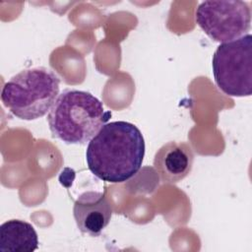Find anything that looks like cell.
<instances>
[{
	"instance_id": "obj_1",
	"label": "cell",
	"mask_w": 252,
	"mask_h": 252,
	"mask_svg": "<svg viewBox=\"0 0 252 252\" xmlns=\"http://www.w3.org/2000/svg\"><path fill=\"white\" fill-rule=\"evenodd\" d=\"M145 149L144 137L136 125L126 121L108 122L89 142L87 165L100 180L122 183L140 170Z\"/></svg>"
},
{
	"instance_id": "obj_2",
	"label": "cell",
	"mask_w": 252,
	"mask_h": 252,
	"mask_svg": "<svg viewBox=\"0 0 252 252\" xmlns=\"http://www.w3.org/2000/svg\"><path fill=\"white\" fill-rule=\"evenodd\" d=\"M111 112L89 92L64 90L56 98L47 115L54 138L68 145L89 143L109 120Z\"/></svg>"
},
{
	"instance_id": "obj_3",
	"label": "cell",
	"mask_w": 252,
	"mask_h": 252,
	"mask_svg": "<svg viewBox=\"0 0 252 252\" xmlns=\"http://www.w3.org/2000/svg\"><path fill=\"white\" fill-rule=\"evenodd\" d=\"M60 79L45 67L22 70L5 83L1 100L16 117L35 120L42 117L59 95Z\"/></svg>"
},
{
	"instance_id": "obj_4",
	"label": "cell",
	"mask_w": 252,
	"mask_h": 252,
	"mask_svg": "<svg viewBox=\"0 0 252 252\" xmlns=\"http://www.w3.org/2000/svg\"><path fill=\"white\" fill-rule=\"evenodd\" d=\"M213 75L219 89L229 96L252 94V35L220 43L213 60Z\"/></svg>"
},
{
	"instance_id": "obj_5",
	"label": "cell",
	"mask_w": 252,
	"mask_h": 252,
	"mask_svg": "<svg viewBox=\"0 0 252 252\" xmlns=\"http://www.w3.org/2000/svg\"><path fill=\"white\" fill-rule=\"evenodd\" d=\"M196 23L215 41L224 43L237 39L251 28V9L239 0L204 1L195 14Z\"/></svg>"
},
{
	"instance_id": "obj_6",
	"label": "cell",
	"mask_w": 252,
	"mask_h": 252,
	"mask_svg": "<svg viewBox=\"0 0 252 252\" xmlns=\"http://www.w3.org/2000/svg\"><path fill=\"white\" fill-rule=\"evenodd\" d=\"M73 215L80 231L98 236L111 220L112 207L105 193L88 191L75 201Z\"/></svg>"
},
{
	"instance_id": "obj_7",
	"label": "cell",
	"mask_w": 252,
	"mask_h": 252,
	"mask_svg": "<svg viewBox=\"0 0 252 252\" xmlns=\"http://www.w3.org/2000/svg\"><path fill=\"white\" fill-rule=\"evenodd\" d=\"M194 152L185 142H168L155 155L154 166L163 183H177L192 170Z\"/></svg>"
},
{
	"instance_id": "obj_8",
	"label": "cell",
	"mask_w": 252,
	"mask_h": 252,
	"mask_svg": "<svg viewBox=\"0 0 252 252\" xmlns=\"http://www.w3.org/2000/svg\"><path fill=\"white\" fill-rule=\"evenodd\" d=\"M38 248V237L34 227L22 220H10L0 226V250L32 252Z\"/></svg>"
}]
</instances>
